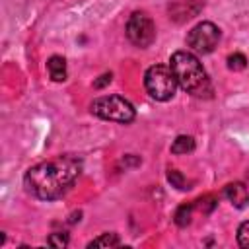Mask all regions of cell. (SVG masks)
Segmentation results:
<instances>
[{
    "label": "cell",
    "mask_w": 249,
    "mask_h": 249,
    "mask_svg": "<svg viewBox=\"0 0 249 249\" xmlns=\"http://www.w3.org/2000/svg\"><path fill=\"white\" fill-rule=\"evenodd\" d=\"M109 82H111V72H109V74H103V76H99V80H95V82H93V88H97V89H99V88L107 86Z\"/></svg>",
    "instance_id": "obj_16"
},
{
    "label": "cell",
    "mask_w": 249,
    "mask_h": 249,
    "mask_svg": "<svg viewBox=\"0 0 249 249\" xmlns=\"http://www.w3.org/2000/svg\"><path fill=\"white\" fill-rule=\"evenodd\" d=\"M47 243L53 245V247H66V245H68V233H64V231H54V233L49 235Z\"/></svg>",
    "instance_id": "obj_14"
},
{
    "label": "cell",
    "mask_w": 249,
    "mask_h": 249,
    "mask_svg": "<svg viewBox=\"0 0 249 249\" xmlns=\"http://www.w3.org/2000/svg\"><path fill=\"white\" fill-rule=\"evenodd\" d=\"M224 195L228 196V200H230L235 208H245L247 202H249V191H247V187H245L243 183H239V181L226 185Z\"/></svg>",
    "instance_id": "obj_7"
},
{
    "label": "cell",
    "mask_w": 249,
    "mask_h": 249,
    "mask_svg": "<svg viewBox=\"0 0 249 249\" xmlns=\"http://www.w3.org/2000/svg\"><path fill=\"white\" fill-rule=\"evenodd\" d=\"M220 41V29L212 23V21H200L196 23L189 35H187V45L198 53V54H208L216 49Z\"/></svg>",
    "instance_id": "obj_6"
},
{
    "label": "cell",
    "mask_w": 249,
    "mask_h": 249,
    "mask_svg": "<svg viewBox=\"0 0 249 249\" xmlns=\"http://www.w3.org/2000/svg\"><path fill=\"white\" fill-rule=\"evenodd\" d=\"M193 208H195V204H181V206L175 210V216H173L175 224H177V226H181V228H185L187 224H191Z\"/></svg>",
    "instance_id": "obj_11"
},
{
    "label": "cell",
    "mask_w": 249,
    "mask_h": 249,
    "mask_svg": "<svg viewBox=\"0 0 249 249\" xmlns=\"http://www.w3.org/2000/svg\"><path fill=\"white\" fill-rule=\"evenodd\" d=\"M247 66V58L241 53H233L228 56V68L230 70H243Z\"/></svg>",
    "instance_id": "obj_13"
},
{
    "label": "cell",
    "mask_w": 249,
    "mask_h": 249,
    "mask_svg": "<svg viewBox=\"0 0 249 249\" xmlns=\"http://www.w3.org/2000/svg\"><path fill=\"white\" fill-rule=\"evenodd\" d=\"M193 150H195V140H193V136H187V134L177 136L171 144L173 154H187V152H193Z\"/></svg>",
    "instance_id": "obj_9"
},
{
    "label": "cell",
    "mask_w": 249,
    "mask_h": 249,
    "mask_svg": "<svg viewBox=\"0 0 249 249\" xmlns=\"http://www.w3.org/2000/svg\"><path fill=\"white\" fill-rule=\"evenodd\" d=\"M119 245H121V239L117 233H101L99 237L88 243V247H119Z\"/></svg>",
    "instance_id": "obj_10"
},
{
    "label": "cell",
    "mask_w": 249,
    "mask_h": 249,
    "mask_svg": "<svg viewBox=\"0 0 249 249\" xmlns=\"http://www.w3.org/2000/svg\"><path fill=\"white\" fill-rule=\"evenodd\" d=\"M126 37L134 47L146 49L156 39V23L146 12H134L126 21Z\"/></svg>",
    "instance_id": "obj_5"
},
{
    "label": "cell",
    "mask_w": 249,
    "mask_h": 249,
    "mask_svg": "<svg viewBox=\"0 0 249 249\" xmlns=\"http://www.w3.org/2000/svg\"><path fill=\"white\" fill-rule=\"evenodd\" d=\"M167 181L171 183V187H177L179 191H185V189H189L187 187V181H185V177L177 171V169H169L167 171Z\"/></svg>",
    "instance_id": "obj_12"
},
{
    "label": "cell",
    "mask_w": 249,
    "mask_h": 249,
    "mask_svg": "<svg viewBox=\"0 0 249 249\" xmlns=\"http://www.w3.org/2000/svg\"><path fill=\"white\" fill-rule=\"evenodd\" d=\"M237 243L245 249H249V222H243L237 228Z\"/></svg>",
    "instance_id": "obj_15"
},
{
    "label": "cell",
    "mask_w": 249,
    "mask_h": 249,
    "mask_svg": "<svg viewBox=\"0 0 249 249\" xmlns=\"http://www.w3.org/2000/svg\"><path fill=\"white\" fill-rule=\"evenodd\" d=\"M91 113L103 121H113V123H121V124H128L134 121L136 111L132 107V103L121 95H103L91 101L89 105Z\"/></svg>",
    "instance_id": "obj_3"
},
{
    "label": "cell",
    "mask_w": 249,
    "mask_h": 249,
    "mask_svg": "<svg viewBox=\"0 0 249 249\" xmlns=\"http://www.w3.org/2000/svg\"><path fill=\"white\" fill-rule=\"evenodd\" d=\"M169 68L173 70L177 84L191 95L202 97L210 93V82L206 70L202 68L196 54L189 51H175L169 60Z\"/></svg>",
    "instance_id": "obj_2"
},
{
    "label": "cell",
    "mask_w": 249,
    "mask_h": 249,
    "mask_svg": "<svg viewBox=\"0 0 249 249\" xmlns=\"http://www.w3.org/2000/svg\"><path fill=\"white\" fill-rule=\"evenodd\" d=\"M144 86L152 99L156 101H167L177 91V78L169 66L154 64L144 74Z\"/></svg>",
    "instance_id": "obj_4"
},
{
    "label": "cell",
    "mask_w": 249,
    "mask_h": 249,
    "mask_svg": "<svg viewBox=\"0 0 249 249\" xmlns=\"http://www.w3.org/2000/svg\"><path fill=\"white\" fill-rule=\"evenodd\" d=\"M47 68H49V76L54 82H64L66 80V60L58 54H53L47 60Z\"/></svg>",
    "instance_id": "obj_8"
},
{
    "label": "cell",
    "mask_w": 249,
    "mask_h": 249,
    "mask_svg": "<svg viewBox=\"0 0 249 249\" xmlns=\"http://www.w3.org/2000/svg\"><path fill=\"white\" fill-rule=\"evenodd\" d=\"M82 167V160L72 154L56 156L29 167L23 175V185L39 200H56L76 183Z\"/></svg>",
    "instance_id": "obj_1"
}]
</instances>
